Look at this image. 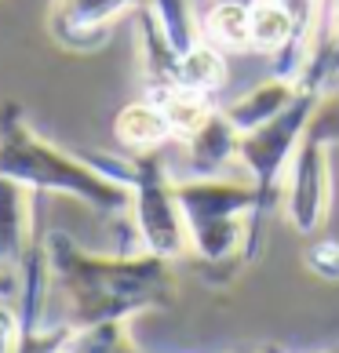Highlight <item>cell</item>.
Returning a JSON list of instances; mask_svg holds the SVG:
<instances>
[{"label":"cell","mask_w":339,"mask_h":353,"mask_svg":"<svg viewBox=\"0 0 339 353\" xmlns=\"http://www.w3.org/2000/svg\"><path fill=\"white\" fill-rule=\"evenodd\" d=\"M51 288L62 295L73 328L99 321H132L142 310L172 303V263L161 255H91L70 233H44Z\"/></svg>","instance_id":"1"},{"label":"cell","mask_w":339,"mask_h":353,"mask_svg":"<svg viewBox=\"0 0 339 353\" xmlns=\"http://www.w3.org/2000/svg\"><path fill=\"white\" fill-rule=\"evenodd\" d=\"M0 175L22 182L33 193L73 197L102 215L132 212V190L124 182L102 175L88 157H73L41 139L30 128L19 102L0 106Z\"/></svg>","instance_id":"2"},{"label":"cell","mask_w":339,"mask_h":353,"mask_svg":"<svg viewBox=\"0 0 339 353\" xmlns=\"http://www.w3.org/2000/svg\"><path fill=\"white\" fill-rule=\"evenodd\" d=\"M175 197L186 222L190 252L208 270L226 273L249 266L244 241H249V215L255 208V186L249 179H186L175 182Z\"/></svg>","instance_id":"3"},{"label":"cell","mask_w":339,"mask_h":353,"mask_svg":"<svg viewBox=\"0 0 339 353\" xmlns=\"http://www.w3.org/2000/svg\"><path fill=\"white\" fill-rule=\"evenodd\" d=\"M329 95L299 88L296 99L284 106L273 121L244 132L238 142V161L244 168V175L255 186V208L249 215V241H244V263H255L259 248H263V233H267V215L278 204V193L284 186V172L292 164V153L303 139L310 117L318 113V106Z\"/></svg>","instance_id":"4"},{"label":"cell","mask_w":339,"mask_h":353,"mask_svg":"<svg viewBox=\"0 0 339 353\" xmlns=\"http://www.w3.org/2000/svg\"><path fill=\"white\" fill-rule=\"evenodd\" d=\"M88 161L102 175L124 182L132 190V219H135V233L142 241V252L161 255L168 263H175V259H182L190 252L186 222H182V208L175 197V182L164 168L161 150L132 153L124 161L106 157V153H91Z\"/></svg>","instance_id":"5"},{"label":"cell","mask_w":339,"mask_h":353,"mask_svg":"<svg viewBox=\"0 0 339 353\" xmlns=\"http://www.w3.org/2000/svg\"><path fill=\"white\" fill-rule=\"evenodd\" d=\"M339 142V102L332 95L310 117L284 172V219L299 237H314L332 212V146Z\"/></svg>","instance_id":"6"},{"label":"cell","mask_w":339,"mask_h":353,"mask_svg":"<svg viewBox=\"0 0 339 353\" xmlns=\"http://www.w3.org/2000/svg\"><path fill=\"white\" fill-rule=\"evenodd\" d=\"M146 0H55L51 8V37L66 51H99L113 37V26L135 11Z\"/></svg>","instance_id":"7"},{"label":"cell","mask_w":339,"mask_h":353,"mask_svg":"<svg viewBox=\"0 0 339 353\" xmlns=\"http://www.w3.org/2000/svg\"><path fill=\"white\" fill-rule=\"evenodd\" d=\"M135 41H139V70L142 81H146V99H157L164 91L179 88V51L164 37L150 4L135 11Z\"/></svg>","instance_id":"8"},{"label":"cell","mask_w":339,"mask_h":353,"mask_svg":"<svg viewBox=\"0 0 339 353\" xmlns=\"http://www.w3.org/2000/svg\"><path fill=\"white\" fill-rule=\"evenodd\" d=\"M238 142H241V132L230 124V117L223 110H215L190 139H182V146H186L190 179H212V175H219L230 161H238Z\"/></svg>","instance_id":"9"},{"label":"cell","mask_w":339,"mask_h":353,"mask_svg":"<svg viewBox=\"0 0 339 353\" xmlns=\"http://www.w3.org/2000/svg\"><path fill=\"white\" fill-rule=\"evenodd\" d=\"M30 208H26V186L0 175V266H22L30 248Z\"/></svg>","instance_id":"10"},{"label":"cell","mask_w":339,"mask_h":353,"mask_svg":"<svg viewBox=\"0 0 339 353\" xmlns=\"http://www.w3.org/2000/svg\"><path fill=\"white\" fill-rule=\"evenodd\" d=\"M113 135L128 153H150V150H161L164 142L172 139V128H168V117L157 102L139 99V102H128V106L117 113Z\"/></svg>","instance_id":"11"},{"label":"cell","mask_w":339,"mask_h":353,"mask_svg":"<svg viewBox=\"0 0 339 353\" xmlns=\"http://www.w3.org/2000/svg\"><path fill=\"white\" fill-rule=\"evenodd\" d=\"M299 84L296 81H281V77H267L263 84H255L252 91H244L241 99H233L230 106H223V113L230 117V124L238 128V132H252V128L273 121L289 102L296 99Z\"/></svg>","instance_id":"12"},{"label":"cell","mask_w":339,"mask_h":353,"mask_svg":"<svg viewBox=\"0 0 339 353\" xmlns=\"http://www.w3.org/2000/svg\"><path fill=\"white\" fill-rule=\"evenodd\" d=\"M201 41L215 44L219 51H249L252 48V8L215 0L201 19Z\"/></svg>","instance_id":"13"},{"label":"cell","mask_w":339,"mask_h":353,"mask_svg":"<svg viewBox=\"0 0 339 353\" xmlns=\"http://www.w3.org/2000/svg\"><path fill=\"white\" fill-rule=\"evenodd\" d=\"M226 84V55L215 44L197 41L190 51L179 55V88L201 91V95H215Z\"/></svg>","instance_id":"14"},{"label":"cell","mask_w":339,"mask_h":353,"mask_svg":"<svg viewBox=\"0 0 339 353\" xmlns=\"http://www.w3.org/2000/svg\"><path fill=\"white\" fill-rule=\"evenodd\" d=\"M153 102L164 110L168 128H172V139H179V142L190 139L208 117L215 113L212 95H201V91H190V88H172V91H164V95H157Z\"/></svg>","instance_id":"15"},{"label":"cell","mask_w":339,"mask_h":353,"mask_svg":"<svg viewBox=\"0 0 339 353\" xmlns=\"http://www.w3.org/2000/svg\"><path fill=\"white\" fill-rule=\"evenodd\" d=\"M59 353H142V350L128 335V321H99L73 328Z\"/></svg>","instance_id":"16"},{"label":"cell","mask_w":339,"mask_h":353,"mask_svg":"<svg viewBox=\"0 0 339 353\" xmlns=\"http://www.w3.org/2000/svg\"><path fill=\"white\" fill-rule=\"evenodd\" d=\"M296 33V15L281 0H259L252 4V51H281Z\"/></svg>","instance_id":"17"},{"label":"cell","mask_w":339,"mask_h":353,"mask_svg":"<svg viewBox=\"0 0 339 353\" xmlns=\"http://www.w3.org/2000/svg\"><path fill=\"white\" fill-rule=\"evenodd\" d=\"M303 266L325 284H339V241L332 237H310L303 248Z\"/></svg>","instance_id":"18"},{"label":"cell","mask_w":339,"mask_h":353,"mask_svg":"<svg viewBox=\"0 0 339 353\" xmlns=\"http://www.w3.org/2000/svg\"><path fill=\"white\" fill-rule=\"evenodd\" d=\"M19 313L0 303V353H19Z\"/></svg>","instance_id":"19"},{"label":"cell","mask_w":339,"mask_h":353,"mask_svg":"<svg viewBox=\"0 0 339 353\" xmlns=\"http://www.w3.org/2000/svg\"><path fill=\"white\" fill-rule=\"evenodd\" d=\"M329 4V26H332V62L339 73V0H325Z\"/></svg>","instance_id":"20"},{"label":"cell","mask_w":339,"mask_h":353,"mask_svg":"<svg viewBox=\"0 0 339 353\" xmlns=\"http://www.w3.org/2000/svg\"><path fill=\"white\" fill-rule=\"evenodd\" d=\"M19 292V284H15V270H4L0 266V303H8L11 295Z\"/></svg>","instance_id":"21"},{"label":"cell","mask_w":339,"mask_h":353,"mask_svg":"<svg viewBox=\"0 0 339 353\" xmlns=\"http://www.w3.org/2000/svg\"><path fill=\"white\" fill-rule=\"evenodd\" d=\"M233 4H249L252 8V4H259V0H233Z\"/></svg>","instance_id":"22"},{"label":"cell","mask_w":339,"mask_h":353,"mask_svg":"<svg viewBox=\"0 0 339 353\" xmlns=\"http://www.w3.org/2000/svg\"><path fill=\"white\" fill-rule=\"evenodd\" d=\"M259 353H273V350H259Z\"/></svg>","instance_id":"23"}]
</instances>
